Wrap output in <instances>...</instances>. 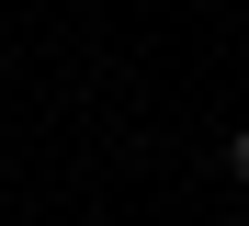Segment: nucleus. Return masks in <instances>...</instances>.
Segmentation results:
<instances>
[{
	"instance_id": "obj_1",
	"label": "nucleus",
	"mask_w": 249,
	"mask_h": 226,
	"mask_svg": "<svg viewBox=\"0 0 249 226\" xmlns=\"http://www.w3.org/2000/svg\"><path fill=\"white\" fill-rule=\"evenodd\" d=\"M227 170H238V181H249V124H238V147H227Z\"/></svg>"
}]
</instances>
